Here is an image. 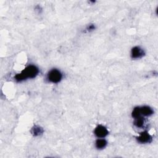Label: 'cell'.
<instances>
[{
	"label": "cell",
	"mask_w": 158,
	"mask_h": 158,
	"mask_svg": "<svg viewBox=\"0 0 158 158\" xmlns=\"http://www.w3.org/2000/svg\"><path fill=\"white\" fill-rule=\"evenodd\" d=\"M144 118L142 116H140L139 117L135 118V120L133 122V124L138 128L143 127L144 125Z\"/></svg>",
	"instance_id": "obj_9"
},
{
	"label": "cell",
	"mask_w": 158,
	"mask_h": 158,
	"mask_svg": "<svg viewBox=\"0 0 158 158\" xmlns=\"http://www.w3.org/2000/svg\"><path fill=\"white\" fill-rule=\"evenodd\" d=\"M136 139L138 143H151L152 140V136L147 131H143L140 133L139 135L136 137Z\"/></svg>",
	"instance_id": "obj_4"
},
{
	"label": "cell",
	"mask_w": 158,
	"mask_h": 158,
	"mask_svg": "<svg viewBox=\"0 0 158 158\" xmlns=\"http://www.w3.org/2000/svg\"><path fill=\"white\" fill-rule=\"evenodd\" d=\"M144 55V52L143 49L139 46H135L131 50V57L132 59H140Z\"/></svg>",
	"instance_id": "obj_5"
},
{
	"label": "cell",
	"mask_w": 158,
	"mask_h": 158,
	"mask_svg": "<svg viewBox=\"0 0 158 158\" xmlns=\"http://www.w3.org/2000/svg\"><path fill=\"white\" fill-rule=\"evenodd\" d=\"M107 142L104 138H99L95 142V146L98 149H104L107 146Z\"/></svg>",
	"instance_id": "obj_7"
},
{
	"label": "cell",
	"mask_w": 158,
	"mask_h": 158,
	"mask_svg": "<svg viewBox=\"0 0 158 158\" xmlns=\"http://www.w3.org/2000/svg\"><path fill=\"white\" fill-rule=\"evenodd\" d=\"M95 29V26H94V25H93V24H89V25H88L87 26V27L86 28V30L87 31H93V30H94Z\"/></svg>",
	"instance_id": "obj_11"
},
{
	"label": "cell",
	"mask_w": 158,
	"mask_h": 158,
	"mask_svg": "<svg viewBox=\"0 0 158 158\" xmlns=\"http://www.w3.org/2000/svg\"><path fill=\"white\" fill-rule=\"evenodd\" d=\"M31 134L34 136H38L41 135L43 133V129L40 126L38 125H35L32 128H31Z\"/></svg>",
	"instance_id": "obj_8"
},
{
	"label": "cell",
	"mask_w": 158,
	"mask_h": 158,
	"mask_svg": "<svg viewBox=\"0 0 158 158\" xmlns=\"http://www.w3.org/2000/svg\"><path fill=\"white\" fill-rule=\"evenodd\" d=\"M39 73L38 68L34 65H29L20 73H17L14 78L17 81H22L28 78H35Z\"/></svg>",
	"instance_id": "obj_1"
},
{
	"label": "cell",
	"mask_w": 158,
	"mask_h": 158,
	"mask_svg": "<svg viewBox=\"0 0 158 158\" xmlns=\"http://www.w3.org/2000/svg\"><path fill=\"white\" fill-rule=\"evenodd\" d=\"M94 133L98 138H104L109 134V131L106 127L102 125H99L95 128Z\"/></svg>",
	"instance_id": "obj_3"
},
{
	"label": "cell",
	"mask_w": 158,
	"mask_h": 158,
	"mask_svg": "<svg viewBox=\"0 0 158 158\" xmlns=\"http://www.w3.org/2000/svg\"><path fill=\"white\" fill-rule=\"evenodd\" d=\"M131 115L134 118H136L137 117L141 116L140 114V112H139V107H136L133 109V110L131 112Z\"/></svg>",
	"instance_id": "obj_10"
},
{
	"label": "cell",
	"mask_w": 158,
	"mask_h": 158,
	"mask_svg": "<svg viewBox=\"0 0 158 158\" xmlns=\"http://www.w3.org/2000/svg\"><path fill=\"white\" fill-rule=\"evenodd\" d=\"M139 107V112L141 116H146L148 117L151 115H152L154 111L152 109L151 107L148 106H144L142 107Z\"/></svg>",
	"instance_id": "obj_6"
},
{
	"label": "cell",
	"mask_w": 158,
	"mask_h": 158,
	"mask_svg": "<svg viewBox=\"0 0 158 158\" xmlns=\"http://www.w3.org/2000/svg\"><path fill=\"white\" fill-rule=\"evenodd\" d=\"M62 74L60 71L57 69H51L47 75V79L49 82L52 83H57L61 81Z\"/></svg>",
	"instance_id": "obj_2"
}]
</instances>
